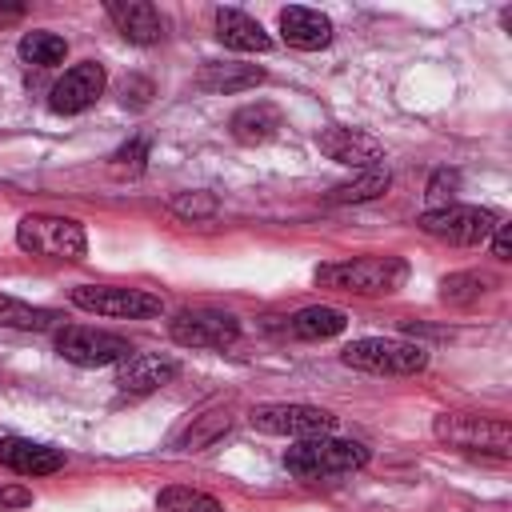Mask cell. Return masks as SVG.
<instances>
[{"label": "cell", "mask_w": 512, "mask_h": 512, "mask_svg": "<svg viewBox=\"0 0 512 512\" xmlns=\"http://www.w3.org/2000/svg\"><path fill=\"white\" fill-rule=\"evenodd\" d=\"M124 104H132V108H144L148 100H152V84L144 80V76H132V80H124Z\"/></svg>", "instance_id": "cell-30"}, {"label": "cell", "mask_w": 512, "mask_h": 512, "mask_svg": "<svg viewBox=\"0 0 512 512\" xmlns=\"http://www.w3.org/2000/svg\"><path fill=\"white\" fill-rule=\"evenodd\" d=\"M368 464V448L360 440H336V436H312L284 452V468L300 480H328L348 476Z\"/></svg>", "instance_id": "cell-2"}, {"label": "cell", "mask_w": 512, "mask_h": 512, "mask_svg": "<svg viewBox=\"0 0 512 512\" xmlns=\"http://www.w3.org/2000/svg\"><path fill=\"white\" fill-rule=\"evenodd\" d=\"M456 192H460V172H456V168H440V172H432V180H428V188H424L428 212H432V208H448V204H456Z\"/></svg>", "instance_id": "cell-28"}, {"label": "cell", "mask_w": 512, "mask_h": 512, "mask_svg": "<svg viewBox=\"0 0 512 512\" xmlns=\"http://www.w3.org/2000/svg\"><path fill=\"white\" fill-rule=\"evenodd\" d=\"M344 364L372 372V376H416L428 364V352L412 340H392V336H364L344 348Z\"/></svg>", "instance_id": "cell-3"}, {"label": "cell", "mask_w": 512, "mask_h": 512, "mask_svg": "<svg viewBox=\"0 0 512 512\" xmlns=\"http://www.w3.org/2000/svg\"><path fill=\"white\" fill-rule=\"evenodd\" d=\"M416 224H420V232L432 236V240H444V244H456V248H472V244H484L500 220H496L492 208L448 204V208H432V212H424Z\"/></svg>", "instance_id": "cell-6"}, {"label": "cell", "mask_w": 512, "mask_h": 512, "mask_svg": "<svg viewBox=\"0 0 512 512\" xmlns=\"http://www.w3.org/2000/svg\"><path fill=\"white\" fill-rule=\"evenodd\" d=\"M492 256L496 260H512V228L508 224H496L492 228Z\"/></svg>", "instance_id": "cell-32"}, {"label": "cell", "mask_w": 512, "mask_h": 512, "mask_svg": "<svg viewBox=\"0 0 512 512\" xmlns=\"http://www.w3.org/2000/svg\"><path fill=\"white\" fill-rule=\"evenodd\" d=\"M280 36H284V44H292L300 52H316V48L332 44V20L316 8L292 4V8L280 12Z\"/></svg>", "instance_id": "cell-16"}, {"label": "cell", "mask_w": 512, "mask_h": 512, "mask_svg": "<svg viewBox=\"0 0 512 512\" xmlns=\"http://www.w3.org/2000/svg\"><path fill=\"white\" fill-rule=\"evenodd\" d=\"M228 428H232V416H228V412H204V416L180 436V444L192 448V452H200V448H208L216 436H224Z\"/></svg>", "instance_id": "cell-27"}, {"label": "cell", "mask_w": 512, "mask_h": 512, "mask_svg": "<svg viewBox=\"0 0 512 512\" xmlns=\"http://www.w3.org/2000/svg\"><path fill=\"white\" fill-rule=\"evenodd\" d=\"M16 244L32 256H48V260H80L88 252V236L76 220L68 216H44L32 212L16 224Z\"/></svg>", "instance_id": "cell-4"}, {"label": "cell", "mask_w": 512, "mask_h": 512, "mask_svg": "<svg viewBox=\"0 0 512 512\" xmlns=\"http://www.w3.org/2000/svg\"><path fill=\"white\" fill-rule=\"evenodd\" d=\"M256 84H264V68H256V64H236V60H224V64H204L200 68V76H196V88H204V92H244V88H256Z\"/></svg>", "instance_id": "cell-19"}, {"label": "cell", "mask_w": 512, "mask_h": 512, "mask_svg": "<svg viewBox=\"0 0 512 512\" xmlns=\"http://www.w3.org/2000/svg\"><path fill=\"white\" fill-rule=\"evenodd\" d=\"M56 352L68 364H80V368H108V364H124L132 356V344L124 336H116V332L72 324V328L56 332Z\"/></svg>", "instance_id": "cell-8"}, {"label": "cell", "mask_w": 512, "mask_h": 512, "mask_svg": "<svg viewBox=\"0 0 512 512\" xmlns=\"http://www.w3.org/2000/svg\"><path fill=\"white\" fill-rule=\"evenodd\" d=\"M216 36L232 52H268L272 48V36L260 28V20H252L240 8H220L216 12Z\"/></svg>", "instance_id": "cell-17"}, {"label": "cell", "mask_w": 512, "mask_h": 512, "mask_svg": "<svg viewBox=\"0 0 512 512\" xmlns=\"http://www.w3.org/2000/svg\"><path fill=\"white\" fill-rule=\"evenodd\" d=\"M408 280V264L400 256H360L340 264H320L316 284L352 292V296H388Z\"/></svg>", "instance_id": "cell-1"}, {"label": "cell", "mask_w": 512, "mask_h": 512, "mask_svg": "<svg viewBox=\"0 0 512 512\" xmlns=\"http://www.w3.org/2000/svg\"><path fill=\"white\" fill-rule=\"evenodd\" d=\"M216 208H220V200L212 192H180V196H172V212L184 216V220H208V216H216Z\"/></svg>", "instance_id": "cell-29"}, {"label": "cell", "mask_w": 512, "mask_h": 512, "mask_svg": "<svg viewBox=\"0 0 512 512\" xmlns=\"http://www.w3.org/2000/svg\"><path fill=\"white\" fill-rule=\"evenodd\" d=\"M168 336L180 348H228L240 336V320L220 308H184L168 320Z\"/></svg>", "instance_id": "cell-10"}, {"label": "cell", "mask_w": 512, "mask_h": 512, "mask_svg": "<svg viewBox=\"0 0 512 512\" xmlns=\"http://www.w3.org/2000/svg\"><path fill=\"white\" fill-rule=\"evenodd\" d=\"M488 284H492V276H484V272H452L440 280V300L464 308V304H476L488 292Z\"/></svg>", "instance_id": "cell-25"}, {"label": "cell", "mask_w": 512, "mask_h": 512, "mask_svg": "<svg viewBox=\"0 0 512 512\" xmlns=\"http://www.w3.org/2000/svg\"><path fill=\"white\" fill-rule=\"evenodd\" d=\"M72 304L112 320H144V316H160L164 308V300L144 288H112V284H80L72 288Z\"/></svg>", "instance_id": "cell-7"}, {"label": "cell", "mask_w": 512, "mask_h": 512, "mask_svg": "<svg viewBox=\"0 0 512 512\" xmlns=\"http://www.w3.org/2000/svg\"><path fill=\"white\" fill-rule=\"evenodd\" d=\"M388 184H392V172H388L384 164H376V168H364L360 176H352V180L336 184V188L328 192V200H332V204H364V200L384 196V192H388Z\"/></svg>", "instance_id": "cell-20"}, {"label": "cell", "mask_w": 512, "mask_h": 512, "mask_svg": "<svg viewBox=\"0 0 512 512\" xmlns=\"http://www.w3.org/2000/svg\"><path fill=\"white\" fill-rule=\"evenodd\" d=\"M104 12L128 44H156L164 36V20L148 0H108Z\"/></svg>", "instance_id": "cell-15"}, {"label": "cell", "mask_w": 512, "mask_h": 512, "mask_svg": "<svg viewBox=\"0 0 512 512\" xmlns=\"http://www.w3.org/2000/svg\"><path fill=\"white\" fill-rule=\"evenodd\" d=\"M280 124H284L280 108L268 104V100H256V104L236 108L228 128H232V136H236L240 144H268V140L280 132Z\"/></svg>", "instance_id": "cell-18"}, {"label": "cell", "mask_w": 512, "mask_h": 512, "mask_svg": "<svg viewBox=\"0 0 512 512\" xmlns=\"http://www.w3.org/2000/svg\"><path fill=\"white\" fill-rule=\"evenodd\" d=\"M16 52H20V60H24V64L52 68V64H60V60L68 56V40H64V36H56V32L36 28V32H24V36H20Z\"/></svg>", "instance_id": "cell-22"}, {"label": "cell", "mask_w": 512, "mask_h": 512, "mask_svg": "<svg viewBox=\"0 0 512 512\" xmlns=\"http://www.w3.org/2000/svg\"><path fill=\"white\" fill-rule=\"evenodd\" d=\"M0 464L8 472H20V476H52L64 468V452L52 444L24 440V436H4L0 440Z\"/></svg>", "instance_id": "cell-14"}, {"label": "cell", "mask_w": 512, "mask_h": 512, "mask_svg": "<svg viewBox=\"0 0 512 512\" xmlns=\"http://www.w3.org/2000/svg\"><path fill=\"white\" fill-rule=\"evenodd\" d=\"M156 512H224V504L200 488H184V484H168L156 496Z\"/></svg>", "instance_id": "cell-24"}, {"label": "cell", "mask_w": 512, "mask_h": 512, "mask_svg": "<svg viewBox=\"0 0 512 512\" xmlns=\"http://www.w3.org/2000/svg\"><path fill=\"white\" fill-rule=\"evenodd\" d=\"M432 432L452 444V448H472V452H492V456H512V424L500 416H476V412H444L436 416Z\"/></svg>", "instance_id": "cell-5"}, {"label": "cell", "mask_w": 512, "mask_h": 512, "mask_svg": "<svg viewBox=\"0 0 512 512\" xmlns=\"http://www.w3.org/2000/svg\"><path fill=\"white\" fill-rule=\"evenodd\" d=\"M316 144H320V152L328 156V160H336V164H348V168H376L380 160H384V144L376 140V136H368V132H360V128H324L320 136H316Z\"/></svg>", "instance_id": "cell-12"}, {"label": "cell", "mask_w": 512, "mask_h": 512, "mask_svg": "<svg viewBox=\"0 0 512 512\" xmlns=\"http://www.w3.org/2000/svg\"><path fill=\"white\" fill-rule=\"evenodd\" d=\"M108 168H112V176H120V180H136V176L148 168V140H144V136H136V140L120 144V148L112 152Z\"/></svg>", "instance_id": "cell-26"}, {"label": "cell", "mask_w": 512, "mask_h": 512, "mask_svg": "<svg viewBox=\"0 0 512 512\" xmlns=\"http://www.w3.org/2000/svg\"><path fill=\"white\" fill-rule=\"evenodd\" d=\"M32 504V492L20 488V484H0V508H28Z\"/></svg>", "instance_id": "cell-31"}, {"label": "cell", "mask_w": 512, "mask_h": 512, "mask_svg": "<svg viewBox=\"0 0 512 512\" xmlns=\"http://www.w3.org/2000/svg\"><path fill=\"white\" fill-rule=\"evenodd\" d=\"M180 372V364L172 356H156V352H136L120 364L116 372V388L124 396H148V392H160L164 384H172Z\"/></svg>", "instance_id": "cell-13"}, {"label": "cell", "mask_w": 512, "mask_h": 512, "mask_svg": "<svg viewBox=\"0 0 512 512\" xmlns=\"http://www.w3.org/2000/svg\"><path fill=\"white\" fill-rule=\"evenodd\" d=\"M104 84H108L104 64H96V60H80V64H72V68L52 84V92H48V108L60 112V116H76V112L92 108V104L104 96Z\"/></svg>", "instance_id": "cell-11"}, {"label": "cell", "mask_w": 512, "mask_h": 512, "mask_svg": "<svg viewBox=\"0 0 512 512\" xmlns=\"http://www.w3.org/2000/svg\"><path fill=\"white\" fill-rule=\"evenodd\" d=\"M344 324H348V316H344L340 308L312 304V308H300L288 328H292V336H300V340H328V336L344 332Z\"/></svg>", "instance_id": "cell-21"}, {"label": "cell", "mask_w": 512, "mask_h": 512, "mask_svg": "<svg viewBox=\"0 0 512 512\" xmlns=\"http://www.w3.org/2000/svg\"><path fill=\"white\" fill-rule=\"evenodd\" d=\"M252 428L268 436H292V440H312L328 436L336 428V416L316 408V404H260L252 408Z\"/></svg>", "instance_id": "cell-9"}, {"label": "cell", "mask_w": 512, "mask_h": 512, "mask_svg": "<svg viewBox=\"0 0 512 512\" xmlns=\"http://www.w3.org/2000/svg\"><path fill=\"white\" fill-rule=\"evenodd\" d=\"M52 324H56V312H52V308H36V304H24V300L0 292V328L44 332V328H52Z\"/></svg>", "instance_id": "cell-23"}]
</instances>
